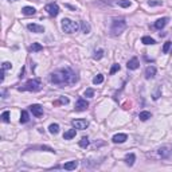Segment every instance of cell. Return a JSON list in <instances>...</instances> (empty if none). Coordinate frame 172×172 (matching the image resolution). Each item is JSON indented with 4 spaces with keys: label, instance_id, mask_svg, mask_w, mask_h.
I'll use <instances>...</instances> for the list:
<instances>
[{
    "label": "cell",
    "instance_id": "6da1fadb",
    "mask_svg": "<svg viewBox=\"0 0 172 172\" xmlns=\"http://www.w3.org/2000/svg\"><path fill=\"white\" fill-rule=\"evenodd\" d=\"M78 81V77L74 71L69 69V67H65V69H61V70L54 71L51 74V82L61 88H65V86H70V85H74L75 82Z\"/></svg>",
    "mask_w": 172,
    "mask_h": 172
},
{
    "label": "cell",
    "instance_id": "7a4b0ae2",
    "mask_svg": "<svg viewBox=\"0 0 172 172\" xmlns=\"http://www.w3.org/2000/svg\"><path fill=\"white\" fill-rule=\"evenodd\" d=\"M40 89H42V84H40L39 80H30L24 84V86L19 88V90L20 92H24V90H27V92H39Z\"/></svg>",
    "mask_w": 172,
    "mask_h": 172
},
{
    "label": "cell",
    "instance_id": "3957f363",
    "mask_svg": "<svg viewBox=\"0 0 172 172\" xmlns=\"http://www.w3.org/2000/svg\"><path fill=\"white\" fill-rule=\"evenodd\" d=\"M80 28V24L77 22H73L70 19H62V30L67 32V34H73V32H77Z\"/></svg>",
    "mask_w": 172,
    "mask_h": 172
},
{
    "label": "cell",
    "instance_id": "277c9868",
    "mask_svg": "<svg viewBox=\"0 0 172 172\" xmlns=\"http://www.w3.org/2000/svg\"><path fill=\"white\" fill-rule=\"evenodd\" d=\"M125 28H126V22L125 20H113L110 31L113 32V35H120Z\"/></svg>",
    "mask_w": 172,
    "mask_h": 172
},
{
    "label": "cell",
    "instance_id": "5b68a950",
    "mask_svg": "<svg viewBox=\"0 0 172 172\" xmlns=\"http://www.w3.org/2000/svg\"><path fill=\"white\" fill-rule=\"evenodd\" d=\"M44 11H47V13H49L50 16H57L58 13H59V7L55 3H51V4H47L44 7Z\"/></svg>",
    "mask_w": 172,
    "mask_h": 172
},
{
    "label": "cell",
    "instance_id": "8992f818",
    "mask_svg": "<svg viewBox=\"0 0 172 172\" xmlns=\"http://www.w3.org/2000/svg\"><path fill=\"white\" fill-rule=\"evenodd\" d=\"M73 126L75 129H86L89 126V122L86 120H82V118H78V120H73Z\"/></svg>",
    "mask_w": 172,
    "mask_h": 172
},
{
    "label": "cell",
    "instance_id": "52a82bcc",
    "mask_svg": "<svg viewBox=\"0 0 172 172\" xmlns=\"http://www.w3.org/2000/svg\"><path fill=\"white\" fill-rule=\"evenodd\" d=\"M89 106V102L85 100V98H80L78 101H77V104H75V110L77 112H84L88 109Z\"/></svg>",
    "mask_w": 172,
    "mask_h": 172
},
{
    "label": "cell",
    "instance_id": "ba28073f",
    "mask_svg": "<svg viewBox=\"0 0 172 172\" xmlns=\"http://www.w3.org/2000/svg\"><path fill=\"white\" fill-rule=\"evenodd\" d=\"M30 110L32 112V114L35 116V117H42L43 116V108L40 105H31Z\"/></svg>",
    "mask_w": 172,
    "mask_h": 172
},
{
    "label": "cell",
    "instance_id": "9c48e42d",
    "mask_svg": "<svg viewBox=\"0 0 172 172\" xmlns=\"http://www.w3.org/2000/svg\"><path fill=\"white\" fill-rule=\"evenodd\" d=\"M126 139H128V136L125 135V133H118V135H114L113 136V143H116V144H121V143L126 141Z\"/></svg>",
    "mask_w": 172,
    "mask_h": 172
},
{
    "label": "cell",
    "instance_id": "30bf717a",
    "mask_svg": "<svg viewBox=\"0 0 172 172\" xmlns=\"http://www.w3.org/2000/svg\"><path fill=\"white\" fill-rule=\"evenodd\" d=\"M139 66H140V62H139V59H137L136 57L132 58V59H129L128 65H126V67H128L129 70H136Z\"/></svg>",
    "mask_w": 172,
    "mask_h": 172
},
{
    "label": "cell",
    "instance_id": "8fae6325",
    "mask_svg": "<svg viewBox=\"0 0 172 172\" xmlns=\"http://www.w3.org/2000/svg\"><path fill=\"white\" fill-rule=\"evenodd\" d=\"M27 28H28L30 31H32V32H35V34H40V32H43L44 31V28L42 26H39V24H34V23H32V24H28Z\"/></svg>",
    "mask_w": 172,
    "mask_h": 172
},
{
    "label": "cell",
    "instance_id": "7c38bea8",
    "mask_svg": "<svg viewBox=\"0 0 172 172\" xmlns=\"http://www.w3.org/2000/svg\"><path fill=\"white\" fill-rule=\"evenodd\" d=\"M155 74H156V67H155V66H148L145 69V78H147V80L153 78Z\"/></svg>",
    "mask_w": 172,
    "mask_h": 172
},
{
    "label": "cell",
    "instance_id": "4fadbf2b",
    "mask_svg": "<svg viewBox=\"0 0 172 172\" xmlns=\"http://www.w3.org/2000/svg\"><path fill=\"white\" fill-rule=\"evenodd\" d=\"M168 23V18H161V19H157L156 23H155V27L157 28V30H161L165 27V24Z\"/></svg>",
    "mask_w": 172,
    "mask_h": 172
},
{
    "label": "cell",
    "instance_id": "5bb4252c",
    "mask_svg": "<svg viewBox=\"0 0 172 172\" xmlns=\"http://www.w3.org/2000/svg\"><path fill=\"white\" fill-rule=\"evenodd\" d=\"M35 12H36V9L34 8V7H23L22 8V13L23 15H27V16H31V15H35Z\"/></svg>",
    "mask_w": 172,
    "mask_h": 172
},
{
    "label": "cell",
    "instance_id": "9a60e30c",
    "mask_svg": "<svg viewBox=\"0 0 172 172\" xmlns=\"http://www.w3.org/2000/svg\"><path fill=\"white\" fill-rule=\"evenodd\" d=\"M77 167H78V161H75V160L63 164V168H65V169H67V171H73V169H75Z\"/></svg>",
    "mask_w": 172,
    "mask_h": 172
},
{
    "label": "cell",
    "instance_id": "2e32d148",
    "mask_svg": "<svg viewBox=\"0 0 172 172\" xmlns=\"http://www.w3.org/2000/svg\"><path fill=\"white\" fill-rule=\"evenodd\" d=\"M75 135H77V131H75V129H69L67 132H65L63 139H65V140H71L73 137H75Z\"/></svg>",
    "mask_w": 172,
    "mask_h": 172
},
{
    "label": "cell",
    "instance_id": "e0dca14e",
    "mask_svg": "<svg viewBox=\"0 0 172 172\" xmlns=\"http://www.w3.org/2000/svg\"><path fill=\"white\" fill-rule=\"evenodd\" d=\"M135 160H136L135 153H129V155H126V157H125V163L128 164V165H133V164H135Z\"/></svg>",
    "mask_w": 172,
    "mask_h": 172
},
{
    "label": "cell",
    "instance_id": "ac0fdd59",
    "mask_svg": "<svg viewBox=\"0 0 172 172\" xmlns=\"http://www.w3.org/2000/svg\"><path fill=\"white\" fill-rule=\"evenodd\" d=\"M159 155L161 156V157L165 159V157L169 156V149H168L167 147H163V148H160V149H159Z\"/></svg>",
    "mask_w": 172,
    "mask_h": 172
},
{
    "label": "cell",
    "instance_id": "d6986e66",
    "mask_svg": "<svg viewBox=\"0 0 172 172\" xmlns=\"http://www.w3.org/2000/svg\"><path fill=\"white\" fill-rule=\"evenodd\" d=\"M151 117H152V114H151L149 112H141V113L139 114V118L141 120V121H147V120H149Z\"/></svg>",
    "mask_w": 172,
    "mask_h": 172
},
{
    "label": "cell",
    "instance_id": "ffe728a7",
    "mask_svg": "<svg viewBox=\"0 0 172 172\" xmlns=\"http://www.w3.org/2000/svg\"><path fill=\"white\" fill-rule=\"evenodd\" d=\"M28 120H30V116H28V113H27L26 110H22V114H20V122L26 124V122H28Z\"/></svg>",
    "mask_w": 172,
    "mask_h": 172
},
{
    "label": "cell",
    "instance_id": "44dd1931",
    "mask_svg": "<svg viewBox=\"0 0 172 172\" xmlns=\"http://www.w3.org/2000/svg\"><path fill=\"white\" fill-rule=\"evenodd\" d=\"M141 42L144 44H155V43H156V42H155V39H153V38H151V36H143Z\"/></svg>",
    "mask_w": 172,
    "mask_h": 172
},
{
    "label": "cell",
    "instance_id": "7402d4cb",
    "mask_svg": "<svg viewBox=\"0 0 172 172\" xmlns=\"http://www.w3.org/2000/svg\"><path fill=\"white\" fill-rule=\"evenodd\" d=\"M49 131H50V133L57 135V133L59 132V125H58V124H51V125L49 126Z\"/></svg>",
    "mask_w": 172,
    "mask_h": 172
},
{
    "label": "cell",
    "instance_id": "603a6c76",
    "mask_svg": "<svg viewBox=\"0 0 172 172\" xmlns=\"http://www.w3.org/2000/svg\"><path fill=\"white\" fill-rule=\"evenodd\" d=\"M81 28H82V32H85V34H89V32H90V24H89L88 22L81 23Z\"/></svg>",
    "mask_w": 172,
    "mask_h": 172
},
{
    "label": "cell",
    "instance_id": "cb8c5ba5",
    "mask_svg": "<svg viewBox=\"0 0 172 172\" xmlns=\"http://www.w3.org/2000/svg\"><path fill=\"white\" fill-rule=\"evenodd\" d=\"M102 82H104V75H102V74H97L94 78H93V84H94V85L102 84Z\"/></svg>",
    "mask_w": 172,
    "mask_h": 172
},
{
    "label": "cell",
    "instance_id": "d4e9b609",
    "mask_svg": "<svg viewBox=\"0 0 172 172\" xmlns=\"http://www.w3.org/2000/svg\"><path fill=\"white\" fill-rule=\"evenodd\" d=\"M80 147L81 148H88L89 147V139L88 137H82L80 140Z\"/></svg>",
    "mask_w": 172,
    "mask_h": 172
},
{
    "label": "cell",
    "instance_id": "484cf974",
    "mask_svg": "<svg viewBox=\"0 0 172 172\" xmlns=\"http://www.w3.org/2000/svg\"><path fill=\"white\" fill-rule=\"evenodd\" d=\"M104 57V50H97V51H94V55H93V58L94 59H101V58Z\"/></svg>",
    "mask_w": 172,
    "mask_h": 172
},
{
    "label": "cell",
    "instance_id": "4316f807",
    "mask_svg": "<svg viewBox=\"0 0 172 172\" xmlns=\"http://www.w3.org/2000/svg\"><path fill=\"white\" fill-rule=\"evenodd\" d=\"M171 46H172V42H165L163 46V53L167 54L168 51H169V49H171Z\"/></svg>",
    "mask_w": 172,
    "mask_h": 172
},
{
    "label": "cell",
    "instance_id": "83f0119b",
    "mask_svg": "<svg viewBox=\"0 0 172 172\" xmlns=\"http://www.w3.org/2000/svg\"><path fill=\"white\" fill-rule=\"evenodd\" d=\"M1 120H3L4 122H9V112L8 110L3 112V114H1Z\"/></svg>",
    "mask_w": 172,
    "mask_h": 172
},
{
    "label": "cell",
    "instance_id": "f1b7e54d",
    "mask_svg": "<svg viewBox=\"0 0 172 172\" xmlns=\"http://www.w3.org/2000/svg\"><path fill=\"white\" fill-rule=\"evenodd\" d=\"M31 51H40L42 50V46L39 43H32V46L30 47Z\"/></svg>",
    "mask_w": 172,
    "mask_h": 172
},
{
    "label": "cell",
    "instance_id": "f546056e",
    "mask_svg": "<svg viewBox=\"0 0 172 172\" xmlns=\"http://www.w3.org/2000/svg\"><path fill=\"white\" fill-rule=\"evenodd\" d=\"M118 5L122 7V8H126V7L131 5V1H129V0H121V1H118Z\"/></svg>",
    "mask_w": 172,
    "mask_h": 172
},
{
    "label": "cell",
    "instance_id": "4dcf8cb0",
    "mask_svg": "<svg viewBox=\"0 0 172 172\" xmlns=\"http://www.w3.org/2000/svg\"><path fill=\"white\" fill-rule=\"evenodd\" d=\"M118 70H120V65H118V63H114V65L112 66V69H110V75H113L114 73H117Z\"/></svg>",
    "mask_w": 172,
    "mask_h": 172
},
{
    "label": "cell",
    "instance_id": "1f68e13d",
    "mask_svg": "<svg viewBox=\"0 0 172 172\" xmlns=\"http://www.w3.org/2000/svg\"><path fill=\"white\" fill-rule=\"evenodd\" d=\"M84 96L85 97H93V96H94V90H93V89H86L84 93Z\"/></svg>",
    "mask_w": 172,
    "mask_h": 172
},
{
    "label": "cell",
    "instance_id": "d6a6232c",
    "mask_svg": "<svg viewBox=\"0 0 172 172\" xmlns=\"http://www.w3.org/2000/svg\"><path fill=\"white\" fill-rule=\"evenodd\" d=\"M59 102H61V104H65V105H66V104H69V98H66V97H61V100H59V101H57L55 104H54V105H58Z\"/></svg>",
    "mask_w": 172,
    "mask_h": 172
},
{
    "label": "cell",
    "instance_id": "836d02e7",
    "mask_svg": "<svg viewBox=\"0 0 172 172\" xmlns=\"http://www.w3.org/2000/svg\"><path fill=\"white\" fill-rule=\"evenodd\" d=\"M148 4L149 5H161V0H149Z\"/></svg>",
    "mask_w": 172,
    "mask_h": 172
},
{
    "label": "cell",
    "instance_id": "e575fe53",
    "mask_svg": "<svg viewBox=\"0 0 172 172\" xmlns=\"http://www.w3.org/2000/svg\"><path fill=\"white\" fill-rule=\"evenodd\" d=\"M160 94H161V89L157 88V89H156V92L153 93V100H157V98L160 97Z\"/></svg>",
    "mask_w": 172,
    "mask_h": 172
},
{
    "label": "cell",
    "instance_id": "d590c367",
    "mask_svg": "<svg viewBox=\"0 0 172 172\" xmlns=\"http://www.w3.org/2000/svg\"><path fill=\"white\" fill-rule=\"evenodd\" d=\"M9 69H12V65L9 62H4L3 63V70H9Z\"/></svg>",
    "mask_w": 172,
    "mask_h": 172
},
{
    "label": "cell",
    "instance_id": "8d00e7d4",
    "mask_svg": "<svg viewBox=\"0 0 172 172\" xmlns=\"http://www.w3.org/2000/svg\"><path fill=\"white\" fill-rule=\"evenodd\" d=\"M171 53H172V46H171Z\"/></svg>",
    "mask_w": 172,
    "mask_h": 172
}]
</instances>
